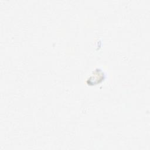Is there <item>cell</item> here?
Returning a JSON list of instances; mask_svg holds the SVG:
<instances>
[{"instance_id":"1","label":"cell","mask_w":150,"mask_h":150,"mask_svg":"<svg viewBox=\"0 0 150 150\" xmlns=\"http://www.w3.org/2000/svg\"><path fill=\"white\" fill-rule=\"evenodd\" d=\"M104 73L100 69H97L93 72L87 80L88 85H94L101 83L104 79Z\"/></svg>"}]
</instances>
